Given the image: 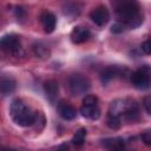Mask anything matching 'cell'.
<instances>
[{"label":"cell","mask_w":151,"mask_h":151,"mask_svg":"<svg viewBox=\"0 0 151 151\" xmlns=\"http://www.w3.org/2000/svg\"><path fill=\"white\" fill-rule=\"evenodd\" d=\"M80 113L83 117L97 120L100 117V109L98 105V98L94 94H87L83 99V104L80 106Z\"/></svg>","instance_id":"obj_3"},{"label":"cell","mask_w":151,"mask_h":151,"mask_svg":"<svg viewBox=\"0 0 151 151\" xmlns=\"http://www.w3.org/2000/svg\"><path fill=\"white\" fill-rule=\"evenodd\" d=\"M132 85L138 88V90H147L151 85V79H150V67L147 65L139 67L134 72L131 73L130 76Z\"/></svg>","instance_id":"obj_6"},{"label":"cell","mask_w":151,"mask_h":151,"mask_svg":"<svg viewBox=\"0 0 151 151\" xmlns=\"http://www.w3.org/2000/svg\"><path fill=\"white\" fill-rule=\"evenodd\" d=\"M0 151H24V150H21V149H15V147H4V149H1Z\"/></svg>","instance_id":"obj_24"},{"label":"cell","mask_w":151,"mask_h":151,"mask_svg":"<svg viewBox=\"0 0 151 151\" xmlns=\"http://www.w3.org/2000/svg\"><path fill=\"white\" fill-rule=\"evenodd\" d=\"M143 105L145 107V111L147 114H151V97L150 96H146L143 100Z\"/></svg>","instance_id":"obj_21"},{"label":"cell","mask_w":151,"mask_h":151,"mask_svg":"<svg viewBox=\"0 0 151 151\" xmlns=\"http://www.w3.org/2000/svg\"><path fill=\"white\" fill-rule=\"evenodd\" d=\"M142 51L145 53V54H150L151 52V46H150V40H145L143 44H142Z\"/></svg>","instance_id":"obj_22"},{"label":"cell","mask_w":151,"mask_h":151,"mask_svg":"<svg viewBox=\"0 0 151 151\" xmlns=\"http://www.w3.org/2000/svg\"><path fill=\"white\" fill-rule=\"evenodd\" d=\"M44 90H45V93H46L47 98L51 101H54V99L57 98L58 92H59L58 83L55 80H53V79H50V80L44 83Z\"/></svg>","instance_id":"obj_16"},{"label":"cell","mask_w":151,"mask_h":151,"mask_svg":"<svg viewBox=\"0 0 151 151\" xmlns=\"http://www.w3.org/2000/svg\"><path fill=\"white\" fill-rule=\"evenodd\" d=\"M127 73V70L124 67H119V66H107L106 68H104L100 72V80L103 84H107L111 80L119 78V77H124V73Z\"/></svg>","instance_id":"obj_8"},{"label":"cell","mask_w":151,"mask_h":151,"mask_svg":"<svg viewBox=\"0 0 151 151\" xmlns=\"http://www.w3.org/2000/svg\"><path fill=\"white\" fill-rule=\"evenodd\" d=\"M124 29H125V26L122 22H116L111 27V32L112 33H122V32H124Z\"/></svg>","instance_id":"obj_20"},{"label":"cell","mask_w":151,"mask_h":151,"mask_svg":"<svg viewBox=\"0 0 151 151\" xmlns=\"http://www.w3.org/2000/svg\"><path fill=\"white\" fill-rule=\"evenodd\" d=\"M90 18L92 19V21L98 25V26H104L107 24L109 19H110V13L107 11V8L103 5H99L97 7H94L91 13H90Z\"/></svg>","instance_id":"obj_10"},{"label":"cell","mask_w":151,"mask_h":151,"mask_svg":"<svg viewBox=\"0 0 151 151\" xmlns=\"http://www.w3.org/2000/svg\"><path fill=\"white\" fill-rule=\"evenodd\" d=\"M126 105H127V98L114 99L113 101H111V104L109 106L107 117L123 122V116H124V112L126 110Z\"/></svg>","instance_id":"obj_7"},{"label":"cell","mask_w":151,"mask_h":151,"mask_svg":"<svg viewBox=\"0 0 151 151\" xmlns=\"http://www.w3.org/2000/svg\"><path fill=\"white\" fill-rule=\"evenodd\" d=\"M33 53L37 58H40V59H46L50 57L51 54V51H50V47L44 44V42H35L33 45Z\"/></svg>","instance_id":"obj_17"},{"label":"cell","mask_w":151,"mask_h":151,"mask_svg":"<svg viewBox=\"0 0 151 151\" xmlns=\"http://www.w3.org/2000/svg\"><path fill=\"white\" fill-rule=\"evenodd\" d=\"M17 87L15 79L9 74H0V93L4 96L11 94Z\"/></svg>","instance_id":"obj_14"},{"label":"cell","mask_w":151,"mask_h":151,"mask_svg":"<svg viewBox=\"0 0 151 151\" xmlns=\"http://www.w3.org/2000/svg\"><path fill=\"white\" fill-rule=\"evenodd\" d=\"M140 138H142V140L144 142L145 145H147V146L151 145V131L150 130H145L144 132H142Z\"/></svg>","instance_id":"obj_19"},{"label":"cell","mask_w":151,"mask_h":151,"mask_svg":"<svg viewBox=\"0 0 151 151\" xmlns=\"http://www.w3.org/2000/svg\"><path fill=\"white\" fill-rule=\"evenodd\" d=\"M101 145L107 151H124L126 143L122 137H110L103 139Z\"/></svg>","instance_id":"obj_12"},{"label":"cell","mask_w":151,"mask_h":151,"mask_svg":"<svg viewBox=\"0 0 151 151\" xmlns=\"http://www.w3.org/2000/svg\"><path fill=\"white\" fill-rule=\"evenodd\" d=\"M139 116H140L139 104L134 99L127 98V105H126V110L123 116V120L129 122V123H134L139 119Z\"/></svg>","instance_id":"obj_9"},{"label":"cell","mask_w":151,"mask_h":151,"mask_svg":"<svg viewBox=\"0 0 151 151\" xmlns=\"http://www.w3.org/2000/svg\"><path fill=\"white\" fill-rule=\"evenodd\" d=\"M40 22L46 33H52L57 25V18L55 15L50 11H44L40 14Z\"/></svg>","instance_id":"obj_15"},{"label":"cell","mask_w":151,"mask_h":151,"mask_svg":"<svg viewBox=\"0 0 151 151\" xmlns=\"http://www.w3.org/2000/svg\"><path fill=\"white\" fill-rule=\"evenodd\" d=\"M0 50L6 52L7 54L21 55L22 54V47H21L20 38L13 33L2 35L0 38Z\"/></svg>","instance_id":"obj_4"},{"label":"cell","mask_w":151,"mask_h":151,"mask_svg":"<svg viewBox=\"0 0 151 151\" xmlns=\"http://www.w3.org/2000/svg\"><path fill=\"white\" fill-rule=\"evenodd\" d=\"M91 87L88 78L80 73H74L68 78V88L73 96L85 94Z\"/></svg>","instance_id":"obj_5"},{"label":"cell","mask_w":151,"mask_h":151,"mask_svg":"<svg viewBox=\"0 0 151 151\" xmlns=\"http://www.w3.org/2000/svg\"><path fill=\"white\" fill-rule=\"evenodd\" d=\"M9 114L13 122L19 126H31L38 120V112H35L25 100L15 98L11 103Z\"/></svg>","instance_id":"obj_2"},{"label":"cell","mask_w":151,"mask_h":151,"mask_svg":"<svg viewBox=\"0 0 151 151\" xmlns=\"http://www.w3.org/2000/svg\"><path fill=\"white\" fill-rule=\"evenodd\" d=\"M57 111L59 116L65 120H72L77 117V110L65 100H59L57 104Z\"/></svg>","instance_id":"obj_11"},{"label":"cell","mask_w":151,"mask_h":151,"mask_svg":"<svg viewBox=\"0 0 151 151\" xmlns=\"http://www.w3.org/2000/svg\"><path fill=\"white\" fill-rule=\"evenodd\" d=\"M114 7L117 17L125 27L136 28L143 22V12L138 2L133 0H125L117 2Z\"/></svg>","instance_id":"obj_1"},{"label":"cell","mask_w":151,"mask_h":151,"mask_svg":"<svg viewBox=\"0 0 151 151\" xmlns=\"http://www.w3.org/2000/svg\"><path fill=\"white\" fill-rule=\"evenodd\" d=\"M57 151H70V149H68V145H67V144H61V145L57 149Z\"/></svg>","instance_id":"obj_23"},{"label":"cell","mask_w":151,"mask_h":151,"mask_svg":"<svg viewBox=\"0 0 151 151\" xmlns=\"http://www.w3.org/2000/svg\"><path fill=\"white\" fill-rule=\"evenodd\" d=\"M91 32L85 26H76L71 32V40L73 44H83L88 40Z\"/></svg>","instance_id":"obj_13"},{"label":"cell","mask_w":151,"mask_h":151,"mask_svg":"<svg viewBox=\"0 0 151 151\" xmlns=\"http://www.w3.org/2000/svg\"><path fill=\"white\" fill-rule=\"evenodd\" d=\"M85 138H86V129L81 127V129H79V130L74 133V136H73V138H72V143H73V145H76L77 147H80V146H83V144L85 143Z\"/></svg>","instance_id":"obj_18"}]
</instances>
